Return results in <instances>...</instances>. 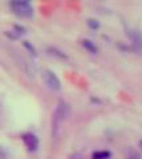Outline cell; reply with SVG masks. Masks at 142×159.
Listing matches in <instances>:
<instances>
[{
    "label": "cell",
    "instance_id": "5b68a950",
    "mask_svg": "<svg viewBox=\"0 0 142 159\" xmlns=\"http://www.w3.org/2000/svg\"><path fill=\"white\" fill-rule=\"evenodd\" d=\"M82 45H84V48L86 49L88 52H90V53H97V47H96V44L90 41V40H82Z\"/></svg>",
    "mask_w": 142,
    "mask_h": 159
},
{
    "label": "cell",
    "instance_id": "277c9868",
    "mask_svg": "<svg viewBox=\"0 0 142 159\" xmlns=\"http://www.w3.org/2000/svg\"><path fill=\"white\" fill-rule=\"evenodd\" d=\"M24 145L29 151H36L39 147V138L33 133H24L21 135Z\"/></svg>",
    "mask_w": 142,
    "mask_h": 159
},
{
    "label": "cell",
    "instance_id": "7a4b0ae2",
    "mask_svg": "<svg viewBox=\"0 0 142 159\" xmlns=\"http://www.w3.org/2000/svg\"><path fill=\"white\" fill-rule=\"evenodd\" d=\"M12 12L20 17H32L33 15V7L29 2L25 0H13L9 3Z\"/></svg>",
    "mask_w": 142,
    "mask_h": 159
},
{
    "label": "cell",
    "instance_id": "6da1fadb",
    "mask_svg": "<svg viewBox=\"0 0 142 159\" xmlns=\"http://www.w3.org/2000/svg\"><path fill=\"white\" fill-rule=\"evenodd\" d=\"M68 116V105L64 101H60L58 105L56 106L55 111H53V118H52V131L53 137L57 135V131L60 129L61 123L65 121V118Z\"/></svg>",
    "mask_w": 142,
    "mask_h": 159
},
{
    "label": "cell",
    "instance_id": "3957f363",
    "mask_svg": "<svg viewBox=\"0 0 142 159\" xmlns=\"http://www.w3.org/2000/svg\"><path fill=\"white\" fill-rule=\"evenodd\" d=\"M41 76H43L44 84H45V85L49 88L51 90L57 92V90H60V89H61V81H60V78L56 76L55 72L49 70V69H44Z\"/></svg>",
    "mask_w": 142,
    "mask_h": 159
},
{
    "label": "cell",
    "instance_id": "ba28073f",
    "mask_svg": "<svg viewBox=\"0 0 142 159\" xmlns=\"http://www.w3.org/2000/svg\"><path fill=\"white\" fill-rule=\"evenodd\" d=\"M140 147H141V150H142V139L140 141Z\"/></svg>",
    "mask_w": 142,
    "mask_h": 159
},
{
    "label": "cell",
    "instance_id": "52a82bcc",
    "mask_svg": "<svg viewBox=\"0 0 142 159\" xmlns=\"http://www.w3.org/2000/svg\"><path fill=\"white\" fill-rule=\"evenodd\" d=\"M86 23H88V27L92 28V29H98L100 28V23H98V20H96V19H88Z\"/></svg>",
    "mask_w": 142,
    "mask_h": 159
},
{
    "label": "cell",
    "instance_id": "8992f818",
    "mask_svg": "<svg viewBox=\"0 0 142 159\" xmlns=\"http://www.w3.org/2000/svg\"><path fill=\"white\" fill-rule=\"evenodd\" d=\"M110 157H112L110 151H96L92 155L93 159H109Z\"/></svg>",
    "mask_w": 142,
    "mask_h": 159
}]
</instances>
